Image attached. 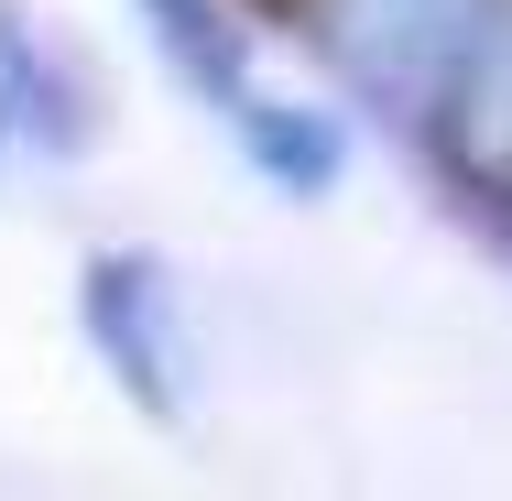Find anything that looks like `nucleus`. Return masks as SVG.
I'll list each match as a JSON object with an SVG mask.
<instances>
[{
	"label": "nucleus",
	"instance_id": "nucleus-2",
	"mask_svg": "<svg viewBox=\"0 0 512 501\" xmlns=\"http://www.w3.org/2000/svg\"><path fill=\"white\" fill-rule=\"evenodd\" d=\"M153 22H164V44L186 55V77L229 99V120H251L262 88H251V66H240V33L218 22V0H153Z\"/></svg>",
	"mask_w": 512,
	"mask_h": 501
},
{
	"label": "nucleus",
	"instance_id": "nucleus-1",
	"mask_svg": "<svg viewBox=\"0 0 512 501\" xmlns=\"http://www.w3.org/2000/svg\"><path fill=\"white\" fill-rule=\"evenodd\" d=\"M491 22V0H338V44L371 88H404L425 99L436 77H458L469 33Z\"/></svg>",
	"mask_w": 512,
	"mask_h": 501
}]
</instances>
